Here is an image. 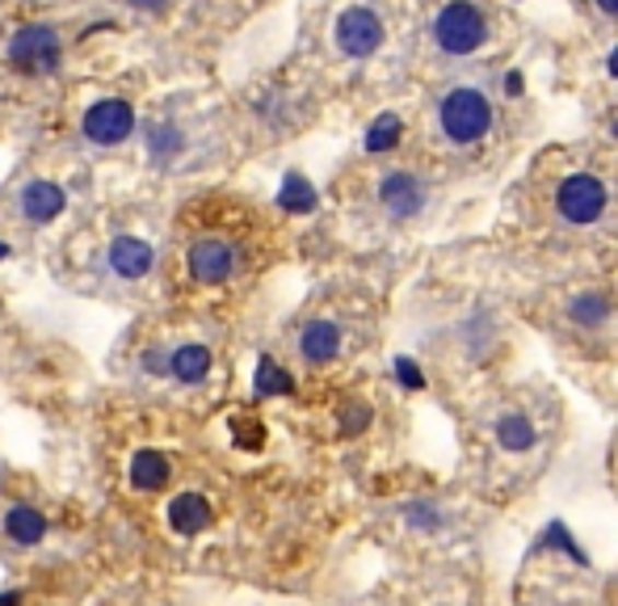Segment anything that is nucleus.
<instances>
[{"label":"nucleus","instance_id":"obj_9","mask_svg":"<svg viewBox=\"0 0 618 606\" xmlns=\"http://www.w3.org/2000/svg\"><path fill=\"white\" fill-rule=\"evenodd\" d=\"M378 202H383V211L392 215V220H412V215H421L425 211V186H421V177L417 173H383V182H378Z\"/></svg>","mask_w":618,"mask_h":606},{"label":"nucleus","instance_id":"obj_14","mask_svg":"<svg viewBox=\"0 0 618 606\" xmlns=\"http://www.w3.org/2000/svg\"><path fill=\"white\" fill-rule=\"evenodd\" d=\"M127 480H131V489H139V493H164L168 480H173V459L164 451H156V446H139L131 455Z\"/></svg>","mask_w":618,"mask_h":606},{"label":"nucleus","instance_id":"obj_13","mask_svg":"<svg viewBox=\"0 0 618 606\" xmlns=\"http://www.w3.org/2000/svg\"><path fill=\"white\" fill-rule=\"evenodd\" d=\"M341 325L337 321H307L303 325V333H299V354H303V362L307 366H328V362H337V354H341Z\"/></svg>","mask_w":618,"mask_h":606},{"label":"nucleus","instance_id":"obj_11","mask_svg":"<svg viewBox=\"0 0 618 606\" xmlns=\"http://www.w3.org/2000/svg\"><path fill=\"white\" fill-rule=\"evenodd\" d=\"M22 220L34 223V228H43V223H51L63 215V207H68V194H63V186H55V182H47V177H34V182H26L22 186Z\"/></svg>","mask_w":618,"mask_h":606},{"label":"nucleus","instance_id":"obj_8","mask_svg":"<svg viewBox=\"0 0 618 606\" xmlns=\"http://www.w3.org/2000/svg\"><path fill=\"white\" fill-rule=\"evenodd\" d=\"M164 523L168 531L177 535V539H198L207 526L215 523V505H211V497L207 493H173L168 497V505H164Z\"/></svg>","mask_w":618,"mask_h":606},{"label":"nucleus","instance_id":"obj_7","mask_svg":"<svg viewBox=\"0 0 618 606\" xmlns=\"http://www.w3.org/2000/svg\"><path fill=\"white\" fill-rule=\"evenodd\" d=\"M383 18H378L375 9H366V4H350L341 18H337V26H333V38H337V47H341V56L350 59H371L383 47Z\"/></svg>","mask_w":618,"mask_h":606},{"label":"nucleus","instance_id":"obj_2","mask_svg":"<svg viewBox=\"0 0 618 606\" xmlns=\"http://www.w3.org/2000/svg\"><path fill=\"white\" fill-rule=\"evenodd\" d=\"M433 43L446 56H476L488 43V22L485 13L471 0H451L438 18H433Z\"/></svg>","mask_w":618,"mask_h":606},{"label":"nucleus","instance_id":"obj_22","mask_svg":"<svg viewBox=\"0 0 618 606\" xmlns=\"http://www.w3.org/2000/svg\"><path fill=\"white\" fill-rule=\"evenodd\" d=\"M404 523L412 526V531L433 535V531H442V526H446V518H442V510H438L433 501H408V505H404Z\"/></svg>","mask_w":618,"mask_h":606},{"label":"nucleus","instance_id":"obj_21","mask_svg":"<svg viewBox=\"0 0 618 606\" xmlns=\"http://www.w3.org/2000/svg\"><path fill=\"white\" fill-rule=\"evenodd\" d=\"M143 143H148V152H152L156 161H173V156L186 148V136H182L173 123H156V127H148Z\"/></svg>","mask_w":618,"mask_h":606},{"label":"nucleus","instance_id":"obj_17","mask_svg":"<svg viewBox=\"0 0 618 606\" xmlns=\"http://www.w3.org/2000/svg\"><path fill=\"white\" fill-rule=\"evenodd\" d=\"M316 202H320V194H316V186L303 177V173H287L282 177V190H278V207L282 211H291V215H312L316 211Z\"/></svg>","mask_w":618,"mask_h":606},{"label":"nucleus","instance_id":"obj_29","mask_svg":"<svg viewBox=\"0 0 618 606\" xmlns=\"http://www.w3.org/2000/svg\"><path fill=\"white\" fill-rule=\"evenodd\" d=\"M0 606H22V590H4V594H0Z\"/></svg>","mask_w":618,"mask_h":606},{"label":"nucleus","instance_id":"obj_4","mask_svg":"<svg viewBox=\"0 0 618 606\" xmlns=\"http://www.w3.org/2000/svg\"><path fill=\"white\" fill-rule=\"evenodd\" d=\"M63 59V47H59V34L51 26H22L13 38H9V63L18 72H30V77H51Z\"/></svg>","mask_w":618,"mask_h":606},{"label":"nucleus","instance_id":"obj_26","mask_svg":"<svg viewBox=\"0 0 618 606\" xmlns=\"http://www.w3.org/2000/svg\"><path fill=\"white\" fill-rule=\"evenodd\" d=\"M139 366H143L148 375H168V350H143Z\"/></svg>","mask_w":618,"mask_h":606},{"label":"nucleus","instance_id":"obj_1","mask_svg":"<svg viewBox=\"0 0 618 606\" xmlns=\"http://www.w3.org/2000/svg\"><path fill=\"white\" fill-rule=\"evenodd\" d=\"M438 123H442V136L467 148V143H480L492 131V102H488L480 89H467L458 84L442 97L438 106Z\"/></svg>","mask_w":618,"mask_h":606},{"label":"nucleus","instance_id":"obj_24","mask_svg":"<svg viewBox=\"0 0 618 606\" xmlns=\"http://www.w3.org/2000/svg\"><path fill=\"white\" fill-rule=\"evenodd\" d=\"M392 371H396V384H400L404 392H425V371H421V362L417 359L400 354V359L392 362Z\"/></svg>","mask_w":618,"mask_h":606},{"label":"nucleus","instance_id":"obj_33","mask_svg":"<svg viewBox=\"0 0 618 606\" xmlns=\"http://www.w3.org/2000/svg\"><path fill=\"white\" fill-rule=\"evenodd\" d=\"M615 139H618V118H615Z\"/></svg>","mask_w":618,"mask_h":606},{"label":"nucleus","instance_id":"obj_23","mask_svg":"<svg viewBox=\"0 0 618 606\" xmlns=\"http://www.w3.org/2000/svg\"><path fill=\"white\" fill-rule=\"evenodd\" d=\"M371 405L366 400H350V405H341V417H337V434L341 439H358L366 426H371Z\"/></svg>","mask_w":618,"mask_h":606},{"label":"nucleus","instance_id":"obj_12","mask_svg":"<svg viewBox=\"0 0 618 606\" xmlns=\"http://www.w3.org/2000/svg\"><path fill=\"white\" fill-rule=\"evenodd\" d=\"M152 266H156V248L148 245V241H139L131 232H123V236H114L109 241V270L118 278H148L152 275Z\"/></svg>","mask_w":618,"mask_h":606},{"label":"nucleus","instance_id":"obj_5","mask_svg":"<svg viewBox=\"0 0 618 606\" xmlns=\"http://www.w3.org/2000/svg\"><path fill=\"white\" fill-rule=\"evenodd\" d=\"M81 131L97 148H118V143H127L135 136V106L127 97H102V102H93L84 110Z\"/></svg>","mask_w":618,"mask_h":606},{"label":"nucleus","instance_id":"obj_18","mask_svg":"<svg viewBox=\"0 0 618 606\" xmlns=\"http://www.w3.org/2000/svg\"><path fill=\"white\" fill-rule=\"evenodd\" d=\"M253 392L269 400V396H295V380H291V371L282 366V362H273L269 354L257 359V375H253Z\"/></svg>","mask_w":618,"mask_h":606},{"label":"nucleus","instance_id":"obj_27","mask_svg":"<svg viewBox=\"0 0 618 606\" xmlns=\"http://www.w3.org/2000/svg\"><path fill=\"white\" fill-rule=\"evenodd\" d=\"M127 4H131V9H143V13H161L168 0H127Z\"/></svg>","mask_w":618,"mask_h":606},{"label":"nucleus","instance_id":"obj_20","mask_svg":"<svg viewBox=\"0 0 618 606\" xmlns=\"http://www.w3.org/2000/svg\"><path fill=\"white\" fill-rule=\"evenodd\" d=\"M606 316H610V300L606 295H576V300L568 303V321L581 325V329L606 325Z\"/></svg>","mask_w":618,"mask_h":606},{"label":"nucleus","instance_id":"obj_25","mask_svg":"<svg viewBox=\"0 0 618 606\" xmlns=\"http://www.w3.org/2000/svg\"><path fill=\"white\" fill-rule=\"evenodd\" d=\"M236 442H244V446H253V451H257V446L266 442V430H261L257 421H236Z\"/></svg>","mask_w":618,"mask_h":606},{"label":"nucleus","instance_id":"obj_19","mask_svg":"<svg viewBox=\"0 0 618 606\" xmlns=\"http://www.w3.org/2000/svg\"><path fill=\"white\" fill-rule=\"evenodd\" d=\"M400 139H404V118L387 110V114H378L375 123L366 127V139H362V143H366V152H371V156H383V152L400 148Z\"/></svg>","mask_w":618,"mask_h":606},{"label":"nucleus","instance_id":"obj_30","mask_svg":"<svg viewBox=\"0 0 618 606\" xmlns=\"http://www.w3.org/2000/svg\"><path fill=\"white\" fill-rule=\"evenodd\" d=\"M593 4H597L606 18H618V0H593Z\"/></svg>","mask_w":618,"mask_h":606},{"label":"nucleus","instance_id":"obj_10","mask_svg":"<svg viewBox=\"0 0 618 606\" xmlns=\"http://www.w3.org/2000/svg\"><path fill=\"white\" fill-rule=\"evenodd\" d=\"M0 531H4V539L13 544V548H38L43 539H47V514L38 510V505H30V501H13L9 510H4V518H0Z\"/></svg>","mask_w":618,"mask_h":606},{"label":"nucleus","instance_id":"obj_16","mask_svg":"<svg viewBox=\"0 0 618 606\" xmlns=\"http://www.w3.org/2000/svg\"><path fill=\"white\" fill-rule=\"evenodd\" d=\"M492 439H497V446L501 451H510V455H522V451H530L538 442V430L535 421L526 413H505L497 417V430H492Z\"/></svg>","mask_w":618,"mask_h":606},{"label":"nucleus","instance_id":"obj_28","mask_svg":"<svg viewBox=\"0 0 618 606\" xmlns=\"http://www.w3.org/2000/svg\"><path fill=\"white\" fill-rule=\"evenodd\" d=\"M505 93H510V97L522 93V72H510V77H505Z\"/></svg>","mask_w":618,"mask_h":606},{"label":"nucleus","instance_id":"obj_15","mask_svg":"<svg viewBox=\"0 0 618 606\" xmlns=\"http://www.w3.org/2000/svg\"><path fill=\"white\" fill-rule=\"evenodd\" d=\"M211 366H215V359H211V350H207L202 341H186V346H177V350L168 354V375L186 387L207 384V380H211Z\"/></svg>","mask_w":618,"mask_h":606},{"label":"nucleus","instance_id":"obj_3","mask_svg":"<svg viewBox=\"0 0 618 606\" xmlns=\"http://www.w3.org/2000/svg\"><path fill=\"white\" fill-rule=\"evenodd\" d=\"M606 207H610L606 182L593 177V173H572V177L560 182V190H556V211H560V220L572 223V228L597 223L606 215Z\"/></svg>","mask_w":618,"mask_h":606},{"label":"nucleus","instance_id":"obj_6","mask_svg":"<svg viewBox=\"0 0 618 606\" xmlns=\"http://www.w3.org/2000/svg\"><path fill=\"white\" fill-rule=\"evenodd\" d=\"M186 270L202 287H223L228 278L241 270V253L223 236H198L186 253Z\"/></svg>","mask_w":618,"mask_h":606},{"label":"nucleus","instance_id":"obj_32","mask_svg":"<svg viewBox=\"0 0 618 606\" xmlns=\"http://www.w3.org/2000/svg\"><path fill=\"white\" fill-rule=\"evenodd\" d=\"M4 257H9V245H4V241H0V261H4Z\"/></svg>","mask_w":618,"mask_h":606},{"label":"nucleus","instance_id":"obj_31","mask_svg":"<svg viewBox=\"0 0 618 606\" xmlns=\"http://www.w3.org/2000/svg\"><path fill=\"white\" fill-rule=\"evenodd\" d=\"M606 72H610V77L618 81V47L610 51V59H606Z\"/></svg>","mask_w":618,"mask_h":606}]
</instances>
